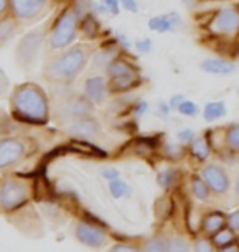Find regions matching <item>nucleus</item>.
<instances>
[{"mask_svg": "<svg viewBox=\"0 0 239 252\" xmlns=\"http://www.w3.org/2000/svg\"><path fill=\"white\" fill-rule=\"evenodd\" d=\"M15 117L23 122L43 123L48 118V103L43 92L34 85H22L13 95Z\"/></svg>", "mask_w": 239, "mask_h": 252, "instance_id": "1", "label": "nucleus"}, {"mask_svg": "<svg viewBox=\"0 0 239 252\" xmlns=\"http://www.w3.org/2000/svg\"><path fill=\"white\" fill-rule=\"evenodd\" d=\"M87 49L84 46L72 48L70 51H68L64 56H61L59 59L51 64V77L54 79H72L75 77L80 70L84 69L85 63H87Z\"/></svg>", "mask_w": 239, "mask_h": 252, "instance_id": "2", "label": "nucleus"}, {"mask_svg": "<svg viewBox=\"0 0 239 252\" xmlns=\"http://www.w3.org/2000/svg\"><path fill=\"white\" fill-rule=\"evenodd\" d=\"M75 28H77V17L72 12H64L56 25L54 34L51 38V46L59 49L69 44L75 36Z\"/></svg>", "mask_w": 239, "mask_h": 252, "instance_id": "3", "label": "nucleus"}, {"mask_svg": "<svg viewBox=\"0 0 239 252\" xmlns=\"http://www.w3.org/2000/svg\"><path fill=\"white\" fill-rule=\"evenodd\" d=\"M43 43V33L41 32H32L20 41L17 48V59L22 65H30L36 59L38 49L41 48Z\"/></svg>", "mask_w": 239, "mask_h": 252, "instance_id": "4", "label": "nucleus"}, {"mask_svg": "<svg viewBox=\"0 0 239 252\" xmlns=\"http://www.w3.org/2000/svg\"><path fill=\"white\" fill-rule=\"evenodd\" d=\"M210 30L218 34H233L239 30V12L235 8L220 10L211 20Z\"/></svg>", "mask_w": 239, "mask_h": 252, "instance_id": "5", "label": "nucleus"}, {"mask_svg": "<svg viewBox=\"0 0 239 252\" xmlns=\"http://www.w3.org/2000/svg\"><path fill=\"white\" fill-rule=\"evenodd\" d=\"M27 189L23 184L18 182H5L0 190V203H2L3 210L17 208L27 200Z\"/></svg>", "mask_w": 239, "mask_h": 252, "instance_id": "6", "label": "nucleus"}, {"mask_svg": "<svg viewBox=\"0 0 239 252\" xmlns=\"http://www.w3.org/2000/svg\"><path fill=\"white\" fill-rule=\"evenodd\" d=\"M10 3L18 18L32 20L43 12L48 0H10Z\"/></svg>", "mask_w": 239, "mask_h": 252, "instance_id": "7", "label": "nucleus"}, {"mask_svg": "<svg viewBox=\"0 0 239 252\" xmlns=\"http://www.w3.org/2000/svg\"><path fill=\"white\" fill-rule=\"evenodd\" d=\"M203 179L208 184V187L216 193H225L230 189V177L218 165H206L203 169Z\"/></svg>", "mask_w": 239, "mask_h": 252, "instance_id": "8", "label": "nucleus"}, {"mask_svg": "<svg viewBox=\"0 0 239 252\" xmlns=\"http://www.w3.org/2000/svg\"><path fill=\"white\" fill-rule=\"evenodd\" d=\"M23 154V144L15 139H3L0 143V167L5 169Z\"/></svg>", "mask_w": 239, "mask_h": 252, "instance_id": "9", "label": "nucleus"}, {"mask_svg": "<svg viewBox=\"0 0 239 252\" xmlns=\"http://www.w3.org/2000/svg\"><path fill=\"white\" fill-rule=\"evenodd\" d=\"M77 239L80 243H84L85 246H90V248H100V246L105 244V234L102 233L100 229H97L95 226H90V224H80L77 231Z\"/></svg>", "mask_w": 239, "mask_h": 252, "instance_id": "10", "label": "nucleus"}, {"mask_svg": "<svg viewBox=\"0 0 239 252\" xmlns=\"http://www.w3.org/2000/svg\"><path fill=\"white\" fill-rule=\"evenodd\" d=\"M70 134L79 136V138H94L100 133V126L99 123L92 118H77L75 122L69 126Z\"/></svg>", "mask_w": 239, "mask_h": 252, "instance_id": "11", "label": "nucleus"}, {"mask_svg": "<svg viewBox=\"0 0 239 252\" xmlns=\"http://www.w3.org/2000/svg\"><path fill=\"white\" fill-rule=\"evenodd\" d=\"M180 17L177 13H169V15H162V17H156L149 20V28L154 30V32L164 33V32H171L175 27H179Z\"/></svg>", "mask_w": 239, "mask_h": 252, "instance_id": "12", "label": "nucleus"}, {"mask_svg": "<svg viewBox=\"0 0 239 252\" xmlns=\"http://www.w3.org/2000/svg\"><path fill=\"white\" fill-rule=\"evenodd\" d=\"M92 105L90 102L84 98H74L69 103L64 105V115H68L69 118H82L92 112Z\"/></svg>", "mask_w": 239, "mask_h": 252, "instance_id": "13", "label": "nucleus"}, {"mask_svg": "<svg viewBox=\"0 0 239 252\" xmlns=\"http://www.w3.org/2000/svg\"><path fill=\"white\" fill-rule=\"evenodd\" d=\"M202 69L210 74H231L235 70V64L223 61V59H206L202 63Z\"/></svg>", "mask_w": 239, "mask_h": 252, "instance_id": "14", "label": "nucleus"}, {"mask_svg": "<svg viewBox=\"0 0 239 252\" xmlns=\"http://www.w3.org/2000/svg\"><path fill=\"white\" fill-rule=\"evenodd\" d=\"M85 94L94 102H102L105 97V80L102 77L89 79L87 84H85Z\"/></svg>", "mask_w": 239, "mask_h": 252, "instance_id": "15", "label": "nucleus"}, {"mask_svg": "<svg viewBox=\"0 0 239 252\" xmlns=\"http://www.w3.org/2000/svg\"><path fill=\"white\" fill-rule=\"evenodd\" d=\"M223 224H225V215L220 213V211H213V213H210L205 218V221H203V228H205V231L208 234H215L218 233Z\"/></svg>", "mask_w": 239, "mask_h": 252, "instance_id": "16", "label": "nucleus"}, {"mask_svg": "<svg viewBox=\"0 0 239 252\" xmlns=\"http://www.w3.org/2000/svg\"><path fill=\"white\" fill-rule=\"evenodd\" d=\"M108 74L111 77H121V75H136V72L123 61H113L108 65Z\"/></svg>", "mask_w": 239, "mask_h": 252, "instance_id": "17", "label": "nucleus"}, {"mask_svg": "<svg viewBox=\"0 0 239 252\" xmlns=\"http://www.w3.org/2000/svg\"><path fill=\"white\" fill-rule=\"evenodd\" d=\"M226 113L225 110V103L221 102H213V103H208L205 107V112H203V115H205V120H208V122H211V120H216L223 117V115Z\"/></svg>", "mask_w": 239, "mask_h": 252, "instance_id": "18", "label": "nucleus"}, {"mask_svg": "<svg viewBox=\"0 0 239 252\" xmlns=\"http://www.w3.org/2000/svg\"><path fill=\"white\" fill-rule=\"evenodd\" d=\"M192 154L195 156L197 159L200 160H205L210 154V148H208L206 141L203 138H197L195 141L192 143Z\"/></svg>", "mask_w": 239, "mask_h": 252, "instance_id": "19", "label": "nucleus"}, {"mask_svg": "<svg viewBox=\"0 0 239 252\" xmlns=\"http://www.w3.org/2000/svg\"><path fill=\"white\" fill-rule=\"evenodd\" d=\"M235 241V234H233V229H220L218 233H215V238H213V243H215L218 248H225V246L231 244Z\"/></svg>", "mask_w": 239, "mask_h": 252, "instance_id": "20", "label": "nucleus"}, {"mask_svg": "<svg viewBox=\"0 0 239 252\" xmlns=\"http://www.w3.org/2000/svg\"><path fill=\"white\" fill-rule=\"evenodd\" d=\"M136 82V75H121V77H113L111 80V89L113 90H126Z\"/></svg>", "mask_w": 239, "mask_h": 252, "instance_id": "21", "label": "nucleus"}, {"mask_svg": "<svg viewBox=\"0 0 239 252\" xmlns=\"http://www.w3.org/2000/svg\"><path fill=\"white\" fill-rule=\"evenodd\" d=\"M110 191H111V195H113L115 198H120V196L130 193V189H128V185H126L125 182L115 179V180H111V184H110Z\"/></svg>", "mask_w": 239, "mask_h": 252, "instance_id": "22", "label": "nucleus"}, {"mask_svg": "<svg viewBox=\"0 0 239 252\" xmlns=\"http://www.w3.org/2000/svg\"><path fill=\"white\" fill-rule=\"evenodd\" d=\"M193 191H195V195H197V198H200V200H206L208 198V184L206 182H203V180H200L198 177L193 179Z\"/></svg>", "mask_w": 239, "mask_h": 252, "instance_id": "23", "label": "nucleus"}, {"mask_svg": "<svg viewBox=\"0 0 239 252\" xmlns=\"http://www.w3.org/2000/svg\"><path fill=\"white\" fill-rule=\"evenodd\" d=\"M72 151H79V153H85V154H97V156H103L100 149H97L95 146L87 144V143H72L69 146Z\"/></svg>", "mask_w": 239, "mask_h": 252, "instance_id": "24", "label": "nucleus"}, {"mask_svg": "<svg viewBox=\"0 0 239 252\" xmlns=\"http://www.w3.org/2000/svg\"><path fill=\"white\" fill-rule=\"evenodd\" d=\"M174 179H175L174 170H162V172H159V175H157V182L164 189L171 187V185L174 184Z\"/></svg>", "mask_w": 239, "mask_h": 252, "instance_id": "25", "label": "nucleus"}, {"mask_svg": "<svg viewBox=\"0 0 239 252\" xmlns=\"http://www.w3.org/2000/svg\"><path fill=\"white\" fill-rule=\"evenodd\" d=\"M226 138H228V144H230L233 149H239V125L231 126V128L228 129Z\"/></svg>", "mask_w": 239, "mask_h": 252, "instance_id": "26", "label": "nucleus"}, {"mask_svg": "<svg viewBox=\"0 0 239 252\" xmlns=\"http://www.w3.org/2000/svg\"><path fill=\"white\" fill-rule=\"evenodd\" d=\"M146 249L147 251H167V249H171V243L162 241V239H154L146 244Z\"/></svg>", "mask_w": 239, "mask_h": 252, "instance_id": "27", "label": "nucleus"}, {"mask_svg": "<svg viewBox=\"0 0 239 252\" xmlns=\"http://www.w3.org/2000/svg\"><path fill=\"white\" fill-rule=\"evenodd\" d=\"M97 28H99V25H97V22H95V20H94L92 17H87V18L84 20L82 30L89 34V36H94V34H95L97 32H99Z\"/></svg>", "mask_w": 239, "mask_h": 252, "instance_id": "28", "label": "nucleus"}, {"mask_svg": "<svg viewBox=\"0 0 239 252\" xmlns=\"http://www.w3.org/2000/svg\"><path fill=\"white\" fill-rule=\"evenodd\" d=\"M179 112L184 113V115H189V117H192V115H197L198 113V107L193 102H187V100H184V102L180 103V107H179Z\"/></svg>", "mask_w": 239, "mask_h": 252, "instance_id": "29", "label": "nucleus"}, {"mask_svg": "<svg viewBox=\"0 0 239 252\" xmlns=\"http://www.w3.org/2000/svg\"><path fill=\"white\" fill-rule=\"evenodd\" d=\"M228 224H230V228L233 231H239V210L235 211V213L228 218Z\"/></svg>", "mask_w": 239, "mask_h": 252, "instance_id": "30", "label": "nucleus"}, {"mask_svg": "<svg viewBox=\"0 0 239 252\" xmlns=\"http://www.w3.org/2000/svg\"><path fill=\"white\" fill-rule=\"evenodd\" d=\"M102 2H103L105 8H108L113 15L118 13V0H102Z\"/></svg>", "mask_w": 239, "mask_h": 252, "instance_id": "31", "label": "nucleus"}, {"mask_svg": "<svg viewBox=\"0 0 239 252\" xmlns=\"http://www.w3.org/2000/svg\"><path fill=\"white\" fill-rule=\"evenodd\" d=\"M102 175H103L105 179H108V180H115V179L120 177L118 170H115V169H103V170H102Z\"/></svg>", "mask_w": 239, "mask_h": 252, "instance_id": "32", "label": "nucleus"}, {"mask_svg": "<svg viewBox=\"0 0 239 252\" xmlns=\"http://www.w3.org/2000/svg\"><path fill=\"white\" fill-rule=\"evenodd\" d=\"M120 2L126 10H130V12H136V10H138V5H136L135 0H120Z\"/></svg>", "mask_w": 239, "mask_h": 252, "instance_id": "33", "label": "nucleus"}, {"mask_svg": "<svg viewBox=\"0 0 239 252\" xmlns=\"http://www.w3.org/2000/svg\"><path fill=\"white\" fill-rule=\"evenodd\" d=\"M10 27H13L12 22H8V20H3V22H2V28H0V33H2V39H3V41L7 39V33H8Z\"/></svg>", "mask_w": 239, "mask_h": 252, "instance_id": "34", "label": "nucleus"}, {"mask_svg": "<svg viewBox=\"0 0 239 252\" xmlns=\"http://www.w3.org/2000/svg\"><path fill=\"white\" fill-rule=\"evenodd\" d=\"M136 48H138L139 51H149V49H151V41H149V39L138 41V43H136Z\"/></svg>", "mask_w": 239, "mask_h": 252, "instance_id": "35", "label": "nucleus"}, {"mask_svg": "<svg viewBox=\"0 0 239 252\" xmlns=\"http://www.w3.org/2000/svg\"><path fill=\"white\" fill-rule=\"evenodd\" d=\"M182 102H184V97H182V95H175V97L171 100V108H179Z\"/></svg>", "mask_w": 239, "mask_h": 252, "instance_id": "36", "label": "nucleus"}, {"mask_svg": "<svg viewBox=\"0 0 239 252\" xmlns=\"http://www.w3.org/2000/svg\"><path fill=\"white\" fill-rule=\"evenodd\" d=\"M193 138V133L190 129H185V131H180L179 133V139L180 141H189V139H192Z\"/></svg>", "mask_w": 239, "mask_h": 252, "instance_id": "37", "label": "nucleus"}, {"mask_svg": "<svg viewBox=\"0 0 239 252\" xmlns=\"http://www.w3.org/2000/svg\"><path fill=\"white\" fill-rule=\"evenodd\" d=\"M171 249H187V244L184 241H175V243H171Z\"/></svg>", "mask_w": 239, "mask_h": 252, "instance_id": "38", "label": "nucleus"}, {"mask_svg": "<svg viewBox=\"0 0 239 252\" xmlns=\"http://www.w3.org/2000/svg\"><path fill=\"white\" fill-rule=\"evenodd\" d=\"M197 251H210V244L205 241H198L197 243Z\"/></svg>", "mask_w": 239, "mask_h": 252, "instance_id": "39", "label": "nucleus"}, {"mask_svg": "<svg viewBox=\"0 0 239 252\" xmlns=\"http://www.w3.org/2000/svg\"><path fill=\"white\" fill-rule=\"evenodd\" d=\"M147 112V103H139L138 108H136V115H143Z\"/></svg>", "mask_w": 239, "mask_h": 252, "instance_id": "40", "label": "nucleus"}, {"mask_svg": "<svg viewBox=\"0 0 239 252\" xmlns=\"http://www.w3.org/2000/svg\"><path fill=\"white\" fill-rule=\"evenodd\" d=\"M133 248H130V246H123V244H116L113 246V251H131Z\"/></svg>", "mask_w": 239, "mask_h": 252, "instance_id": "41", "label": "nucleus"}, {"mask_svg": "<svg viewBox=\"0 0 239 252\" xmlns=\"http://www.w3.org/2000/svg\"><path fill=\"white\" fill-rule=\"evenodd\" d=\"M159 105H161V112H162V113H167V110H169V108H167V105H166V103H162V102H161Z\"/></svg>", "mask_w": 239, "mask_h": 252, "instance_id": "42", "label": "nucleus"}, {"mask_svg": "<svg viewBox=\"0 0 239 252\" xmlns=\"http://www.w3.org/2000/svg\"><path fill=\"white\" fill-rule=\"evenodd\" d=\"M5 7H7V0H2V12H5Z\"/></svg>", "mask_w": 239, "mask_h": 252, "instance_id": "43", "label": "nucleus"}, {"mask_svg": "<svg viewBox=\"0 0 239 252\" xmlns=\"http://www.w3.org/2000/svg\"><path fill=\"white\" fill-rule=\"evenodd\" d=\"M236 193H238V196H239V180H238V185H236Z\"/></svg>", "mask_w": 239, "mask_h": 252, "instance_id": "44", "label": "nucleus"}]
</instances>
